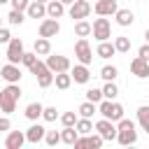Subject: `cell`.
<instances>
[{"mask_svg": "<svg viewBox=\"0 0 149 149\" xmlns=\"http://www.w3.org/2000/svg\"><path fill=\"white\" fill-rule=\"evenodd\" d=\"M65 14V5L61 0H49L47 2V16L49 19H61Z\"/></svg>", "mask_w": 149, "mask_h": 149, "instance_id": "cell-19", "label": "cell"}, {"mask_svg": "<svg viewBox=\"0 0 149 149\" xmlns=\"http://www.w3.org/2000/svg\"><path fill=\"white\" fill-rule=\"evenodd\" d=\"M37 2H49V0H37Z\"/></svg>", "mask_w": 149, "mask_h": 149, "instance_id": "cell-47", "label": "cell"}, {"mask_svg": "<svg viewBox=\"0 0 149 149\" xmlns=\"http://www.w3.org/2000/svg\"><path fill=\"white\" fill-rule=\"evenodd\" d=\"M77 119H79V116H77L74 112H63V114H61V123H63V126H74Z\"/></svg>", "mask_w": 149, "mask_h": 149, "instance_id": "cell-37", "label": "cell"}, {"mask_svg": "<svg viewBox=\"0 0 149 149\" xmlns=\"http://www.w3.org/2000/svg\"><path fill=\"white\" fill-rule=\"evenodd\" d=\"M98 112H100V116L102 119H109V121H119L121 116H123V105H119V102H114V100H107V98H102L100 102H98Z\"/></svg>", "mask_w": 149, "mask_h": 149, "instance_id": "cell-4", "label": "cell"}, {"mask_svg": "<svg viewBox=\"0 0 149 149\" xmlns=\"http://www.w3.org/2000/svg\"><path fill=\"white\" fill-rule=\"evenodd\" d=\"M116 74H119L116 65H102V70H100V77H102L105 81H114V79H116Z\"/></svg>", "mask_w": 149, "mask_h": 149, "instance_id": "cell-31", "label": "cell"}, {"mask_svg": "<svg viewBox=\"0 0 149 149\" xmlns=\"http://www.w3.org/2000/svg\"><path fill=\"white\" fill-rule=\"evenodd\" d=\"M12 2V9H19V12H26V7L30 5V0H9Z\"/></svg>", "mask_w": 149, "mask_h": 149, "instance_id": "cell-40", "label": "cell"}, {"mask_svg": "<svg viewBox=\"0 0 149 149\" xmlns=\"http://www.w3.org/2000/svg\"><path fill=\"white\" fill-rule=\"evenodd\" d=\"M7 130H12V121L9 116H0V133H7Z\"/></svg>", "mask_w": 149, "mask_h": 149, "instance_id": "cell-41", "label": "cell"}, {"mask_svg": "<svg viewBox=\"0 0 149 149\" xmlns=\"http://www.w3.org/2000/svg\"><path fill=\"white\" fill-rule=\"evenodd\" d=\"M91 35H93L98 42L109 40V37H112V26H109V21H107L105 16H98V19L91 23Z\"/></svg>", "mask_w": 149, "mask_h": 149, "instance_id": "cell-5", "label": "cell"}, {"mask_svg": "<svg viewBox=\"0 0 149 149\" xmlns=\"http://www.w3.org/2000/svg\"><path fill=\"white\" fill-rule=\"evenodd\" d=\"M44 133H47V128H44V126H40V123H33V126L26 130V142H30V144H37V142H42V140H44Z\"/></svg>", "mask_w": 149, "mask_h": 149, "instance_id": "cell-17", "label": "cell"}, {"mask_svg": "<svg viewBox=\"0 0 149 149\" xmlns=\"http://www.w3.org/2000/svg\"><path fill=\"white\" fill-rule=\"evenodd\" d=\"M137 121H140L142 130H147V133H149V107H147V105L137 107Z\"/></svg>", "mask_w": 149, "mask_h": 149, "instance_id": "cell-30", "label": "cell"}, {"mask_svg": "<svg viewBox=\"0 0 149 149\" xmlns=\"http://www.w3.org/2000/svg\"><path fill=\"white\" fill-rule=\"evenodd\" d=\"M42 109H44V105H40V102H28V105H26V119L37 121V119L42 116Z\"/></svg>", "mask_w": 149, "mask_h": 149, "instance_id": "cell-25", "label": "cell"}, {"mask_svg": "<svg viewBox=\"0 0 149 149\" xmlns=\"http://www.w3.org/2000/svg\"><path fill=\"white\" fill-rule=\"evenodd\" d=\"M5 2H9V0H0V5H5Z\"/></svg>", "mask_w": 149, "mask_h": 149, "instance_id": "cell-46", "label": "cell"}, {"mask_svg": "<svg viewBox=\"0 0 149 149\" xmlns=\"http://www.w3.org/2000/svg\"><path fill=\"white\" fill-rule=\"evenodd\" d=\"M44 142H47L49 147H56V144L61 142V133H58V130H47V133H44Z\"/></svg>", "mask_w": 149, "mask_h": 149, "instance_id": "cell-35", "label": "cell"}, {"mask_svg": "<svg viewBox=\"0 0 149 149\" xmlns=\"http://www.w3.org/2000/svg\"><path fill=\"white\" fill-rule=\"evenodd\" d=\"M70 77H72V81H74V84H88V79H91V72H88V65H84V63H79V65H74V68H70Z\"/></svg>", "mask_w": 149, "mask_h": 149, "instance_id": "cell-15", "label": "cell"}, {"mask_svg": "<svg viewBox=\"0 0 149 149\" xmlns=\"http://www.w3.org/2000/svg\"><path fill=\"white\" fill-rule=\"evenodd\" d=\"M74 35H77V37H88V35H91V23H88L86 19H79V21L74 23Z\"/></svg>", "mask_w": 149, "mask_h": 149, "instance_id": "cell-28", "label": "cell"}, {"mask_svg": "<svg viewBox=\"0 0 149 149\" xmlns=\"http://www.w3.org/2000/svg\"><path fill=\"white\" fill-rule=\"evenodd\" d=\"M116 9H119V2H116V0H98V2L93 5V12H95L98 16H112Z\"/></svg>", "mask_w": 149, "mask_h": 149, "instance_id": "cell-14", "label": "cell"}, {"mask_svg": "<svg viewBox=\"0 0 149 149\" xmlns=\"http://www.w3.org/2000/svg\"><path fill=\"white\" fill-rule=\"evenodd\" d=\"M7 21H9L12 26H21V23L26 21V16H23V12H19V9H12V12L7 14Z\"/></svg>", "mask_w": 149, "mask_h": 149, "instance_id": "cell-34", "label": "cell"}, {"mask_svg": "<svg viewBox=\"0 0 149 149\" xmlns=\"http://www.w3.org/2000/svg\"><path fill=\"white\" fill-rule=\"evenodd\" d=\"M54 81H56V88H61V91L70 88V84H72L70 70H68V72H56V74H54Z\"/></svg>", "mask_w": 149, "mask_h": 149, "instance_id": "cell-24", "label": "cell"}, {"mask_svg": "<svg viewBox=\"0 0 149 149\" xmlns=\"http://www.w3.org/2000/svg\"><path fill=\"white\" fill-rule=\"evenodd\" d=\"M95 54H98L100 58H112V56L116 54V49H114V42H109V40H105V42H98V49H95Z\"/></svg>", "mask_w": 149, "mask_h": 149, "instance_id": "cell-22", "label": "cell"}, {"mask_svg": "<svg viewBox=\"0 0 149 149\" xmlns=\"http://www.w3.org/2000/svg\"><path fill=\"white\" fill-rule=\"evenodd\" d=\"M74 56H77V61L84 63V65L93 63V49H91V44H88L86 37H79V40H77V44H74Z\"/></svg>", "mask_w": 149, "mask_h": 149, "instance_id": "cell-6", "label": "cell"}, {"mask_svg": "<svg viewBox=\"0 0 149 149\" xmlns=\"http://www.w3.org/2000/svg\"><path fill=\"white\" fill-rule=\"evenodd\" d=\"M144 37H147V42H149V28H147V33H144Z\"/></svg>", "mask_w": 149, "mask_h": 149, "instance_id": "cell-45", "label": "cell"}, {"mask_svg": "<svg viewBox=\"0 0 149 149\" xmlns=\"http://www.w3.org/2000/svg\"><path fill=\"white\" fill-rule=\"evenodd\" d=\"M44 63H47V68H49L54 74H56V72H68V70L72 68V65H70V58H68V56H61V54H49Z\"/></svg>", "mask_w": 149, "mask_h": 149, "instance_id": "cell-7", "label": "cell"}, {"mask_svg": "<svg viewBox=\"0 0 149 149\" xmlns=\"http://www.w3.org/2000/svg\"><path fill=\"white\" fill-rule=\"evenodd\" d=\"M61 33V23H58V19H42V23H40V37H56Z\"/></svg>", "mask_w": 149, "mask_h": 149, "instance_id": "cell-11", "label": "cell"}, {"mask_svg": "<svg viewBox=\"0 0 149 149\" xmlns=\"http://www.w3.org/2000/svg\"><path fill=\"white\" fill-rule=\"evenodd\" d=\"M9 40H12V35H9V30H7V28H2V26H0V44H7V42H9Z\"/></svg>", "mask_w": 149, "mask_h": 149, "instance_id": "cell-42", "label": "cell"}, {"mask_svg": "<svg viewBox=\"0 0 149 149\" xmlns=\"http://www.w3.org/2000/svg\"><path fill=\"white\" fill-rule=\"evenodd\" d=\"M114 19H116V23H119V26H123V28H126V26H130V23L135 21V14H133L130 9H121V7H119V9L114 12Z\"/></svg>", "mask_w": 149, "mask_h": 149, "instance_id": "cell-20", "label": "cell"}, {"mask_svg": "<svg viewBox=\"0 0 149 149\" xmlns=\"http://www.w3.org/2000/svg\"><path fill=\"white\" fill-rule=\"evenodd\" d=\"M0 98H2V91H0Z\"/></svg>", "mask_w": 149, "mask_h": 149, "instance_id": "cell-48", "label": "cell"}, {"mask_svg": "<svg viewBox=\"0 0 149 149\" xmlns=\"http://www.w3.org/2000/svg\"><path fill=\"white\" fill-rule=\"evenodd\" d=\"M114 49H116V54H128V51H130V40H128L126 35L114 37Z\"/></svg>", "mask_w": 149, "mask_h": 149, "instance_id": "cell-29", "label": "cell"}, {"mask_svg": "<svg viewBox=\"0 0 149 149\" xmlns=\"http://www.w3.org/2000/svg\"><path fill=\"white\" fill-rule=\"evenodd\" d=\"M74 128H77L79 135H88V133H93V121L86 119V116H79L77 123H74Z\"/></svg>", "mask_w": 149, "mask_h": 149, "instance_id": "cell-26", "label": "cell"}, {"mask_svg": "<svg viewBox=\"0 0 149 149\" xmlns=\"http://www.w3.org/2000/svg\"><path fill=\"white\" fill-rule=\"evenodd\" d=\"M86 100H91V102H100L102 100V88H88L86 91Z\"/></svg>", "mask_w": 149, "mask_h": 149, "instance_id": "cell-36", "label": "cell"}, {"mask_svg": "<svg viewBox=\"0 0 149 149\" xmlns=\"http://www.w3.org/2000/svg\"><path fill=\"white\" fill-rule=\"evenodd\" d=\"M35 61H37V54H35V51H23V56H21V63H23L26 68H30Z\"/></svg>", "mask_w": 149, "mask_h": 149, "instance_id": "cell-38", "label": "cell"}, {"mask_svg": "<svg viewBox=\"0 0 149 149\" xmlns=\"http://www.w3.org/2000/svg\"><path fill=\"white\" fill-rule=\"evenodd\" d=\"M130 72L137 77V79H147L149 77V61H144L142 56H135L130 61Z\"/></svg>", "mask_w": 149, "mask_h": 149, "instance_id": "cell-13", "label": "cell"}, {"mask_svg": "<svg viewBox=\"0 0 149 149\" xmlns=\"http://www.w3.org/2000/svg\"><path fill=\"white\" fill-rule=\"evenodd\" d=\"M26 14H28L30 19H44V16H47V2L30 0V5L26 7Z\"/></svg>", "mask_w": 149, "mask_h": 149, "instance_id": "cell-18", "label": "cell"}, {"mask_svg": "<svg viewBox=\"0 0 149 149\" xmlns=\"http://www.w3.org/2000/svg\"><path fill=\"white\" fill-rule=\"evenodd\" d=\"M93 130H95L102 140H116V126H114V121H109V119L95 121V123H93Z\"/></svg>", "mask_w": 149, "mask_h": 149, "instance_id": "cell-8", "label": "cell"}, {"mask_svg": "<svg viewBox=\"0 0 149 149\" xmlns=\"http://www.w3.org/2000/svg\"><path fill=\"white\" fill-rule=\"evenodd\" d=\"M79 137V133H77V128L74 126H63V130H61V142H65V144H74V140Z\"/></svg>", "mask_w": 149, "mask_h": 149, "instance_id": "cell-23", "label": "cell"}, {"mask_svg": "<svg viewBox=\"0 0 149 149\" xmlns=\"http://www.w3.org/2000/svg\"><path fill=\"white\" fill-rule=\"evenodd\" d=\"M119 95V88H116V84L114 81H105V86H102V98H107V100H114Z\"/></svg>", "mask_w": 149, "mask_h": 149, "instance_id": "cell-32", "label": "cell"}, {"mask_svg": "<svg viewBox=\"0 0 149 149\" xmlns=\"http://www.w3.org/2000/svg\"><path fill=\"white\" fill-rule=\"evenodd\" d=\"M137 56H142L144 61H149V42H147V44H142V47L137 49Z\"/></svg>", "mask_w": 149, "mask_h": 149, "instance_id": "cell-43", "label": "cell"}, {"mask_svg": "<svg viewBox=\"0 0 149 149\" xmlns=\"http://www.w3.org/2000/svg\"><path fill=\"white\" fill-rule=\"evenodd\" d=\"M61 2H63V5H65V7H68V5H72V2H74V0H61Z\"/></svg>", "mask_w": 149, "mask_h": 149, "instance_id": "cell-44", "label": "cell"}, {"mask_svg": "<svg viewBox=\"0 0 149 149\" xmlns=\"http://www.w3.org/2000/svg\"><path fill=\"white\" fill-rule=\"evenodd\" d=\"M77 112H79V116H86V119H91V116L98 112V105H95V102H91V100H84V102L79 105V109H77Z\"/></svg>", "mask_w": 149, "mask_h": 149, "instance_id": "cell-27", "label": "cell"}, {"mask_svg": "<svg viewBox=\"0 0 149 149\" xmlns=\"http://www.w3.org/2000/svg\"><path fill=\"white\" fill-rule=\"evenodd\" d=\"M91 2L88 0H74L72 5H70V9H68V14H70V19H74V21H79V19H86L88 14H91Z\"/></svg>", "mask_w": 149, "mask_h": 149, "instance_id": "cell-9", "label": "cell"}, {"mask_svg": "<svg viewBox=\"0 0 149 149\" xmlns=\"http://www.w3.org/2000/svg\"><path fill=\"white\" fill-rule=\"evenodd\" d=\"M33 51H35L37 56H49V54H51V42H49V37H37L35 44H33Z\"/></svg>", "mask_w": 149, "mask_h": 149, "instance_id": "cell-21", "label": "cell"}, {"mask_svg": "<svg viewBox=\"0 0 149 149\" xmlns=\"http://www.w3.org/2000/svg\"><path fill=\"white\" fill-rule=\"evenodd\" d=\"M0 23H2V19H0Z\"/></svg>", "mask_w": 149, "mask_h": 149, "instance_id": "cell-49", "label": "cell"}, {"mask_svg": "<svg viewBox=\"0 0 149 149\" xmlns=\"http://www.w3.org/2000/svg\"><path fill=\"white\" fill-rule=\"evenodd\" d=\"M26 142V133L21 130H7V137H5V147L7 149H21Z\"/></svg>", "mask_w": 149, "mask_h": 149, "instance_id": "cell-16", "label": "cell"}, {"mask_svg": "<svg viewBox=\"0 0 149 149\" xmlns=\"http://www.w3.org/2000/svg\"><path fill=\"white\" fill-rule=\"evenodd\" d=\"M86 142H88V149H100L105 140H102V137L93 130V133H88V135H86Z\"/></svg>", "mask_w": 149, "mask_h": 149, "instance_id": "cell-33", "label": "cell"}, {"mask_svg": "<svg viewBox=\"0 0 149 149\" xmlns=\"http://www.w3.org/2000/svg\"><path fill=\"white\" fill-rule=\"evenodd\" d=\"M42 119H44V121H56V119H58L56 107H44V109H42Z\"/></svg>", "mask_w": 149, "mask_h": 149, "instance_id": "cell-39", "label": "cell"}, {"mask_svg": "<svg viewBox=\"0 0 149 149\" xmlns=\"http://www.w3.org/2000/svg\"><path fill=\"white\" fill-rule=\"evenodd\" d=\"M28 70L35 74V79H37V86H40V88H49V86L54 84V72H51V70L47 68V63H42L40 58H37V61H35V63H33Z\"/></svg>", "mask_w": 149, "mask_h": 149, "instance_id": "cell-3", "label": "cell"}, {"mask_svg": "<svg viewBox=\"0 0 149 149\" xmlns=\"http://www.w3.org/2000/svg\"><path fill=\"white\" fill-rule=\"evenodd\" d=\"M21 56H23V42L19 37H12L7 42V63H21Z\"/></svg>", "mask_w": 149, "mask_h": 149, "instance_id": "cell-10", "label": "cell"}, {"mask_svg": "<svg viewBox=\"0 0 149 149\" xmlns=\"http://www.w3.org/2000/svg\"><path fill=\"white\" fill-rule=\"evenodd\" d=\"M21 98V86L19 84H7L2 88V98H0V109L5 114H12L16 109V100Z\"/></svg>", "mask_w": 149, "mask_h": 149, "instance_id": "cell-2", "label": "cell"}, {"mask_svg": "<svg viewBox=\"0 0 149 149\" xmlns=\"http://www.w3.org/2000/svg\"><path fill=\"white\" fill-rule=\"evenodd\" d=\"M116 142L121 147H128V144H135L137 142V130H135V123L126 116H121L116 121Z\"/></svg>", "mask_w": 149, "mask_h": 149, "instance_id": "cell-1", "label": "cell"}, {"mask_svg": "<svg viewBox=\"0 0 149 149\" xmlns=\"http://www.w3.org/2000/svg\"><path fill=\"white\" fill-rule=\"evenodd\" d=\"M0 77H2L7 84H19L21 70H19L16 63H7V65H0Z\"/></svg>", "mask_w": 149, "mask_h": 149, "instance_id": "cell-12", "label": "cell"}]
</instances>
